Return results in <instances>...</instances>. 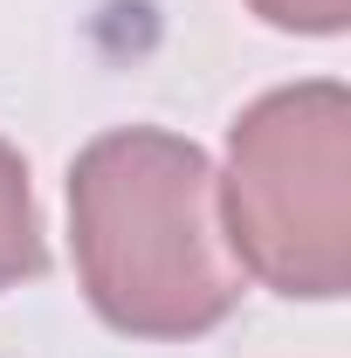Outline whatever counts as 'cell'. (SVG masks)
Instances as JSON below:
<instances>
[{
	"mask_svg": "<svg viewBox=\"0 0 351 358\" xmlns=\"http://www.w3.org/2000/svg\"><path fill=\"white\" fill-rule=\"evenodd\" d=\"M69 255L89 310L124 338L186 345L241 303L214 159L179 131L117 124L69 166Z\"/></svg>",
	"mask_w": 351,
	"mask_h": 358,
	"instance_id": "obj_1",
	"label": "cell"
},
{
	"mask_svg": "<svg viewBox=\"0 0 351 358\" xmlns=\"http://www.w3.org/2000/svg\"><path fill=\"white\" fill-rule=\"evenodd\" d=\"M214 179L241 275L303 303L351 289V90L338 76L255 96Z\"/></svg>",
	"mask_w": 351,
	"mask_h": 358,
	"instance_id": "obj_2",
	"label": "cell"
},
{
	"mask_svg": "<svg viewBox=\"0 0 351 358\" xmlns=\"http://www.w3.org/2000/svg\"><path fill=\"white\" fill-rule=\"evenodd\" d=\"M42 214H35V186H28V159L0 138V289L42 275Z\"/></svg>",
	"mask_w": 351,
	"mask_h": 358,
	"instance_id": "obj_3",
	"label": "cell"
},
{
	"mask_svg": "<svg viewBox=\"0 0 351 358\" xmlns=\"http://www.w3.org/2000/svg\"><path fill=\"white\" fill-rule=\"evenodd\" d=\"M248 7L282 35H345L351 28V0H248Z\"/></svg>",
	"mask_w": 351,
	"mask_h": 358,
	"instance_id": "obj_4",
	"label": "cell"
}]
</instances>
